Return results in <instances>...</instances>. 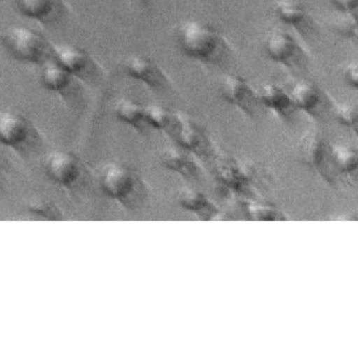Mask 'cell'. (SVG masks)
<instances>
[{
    "label": "cell",
    "mask_w": 358,
    "mask_h": 358,
    "mask_svg": "<svg viewBox=\"0 0 358 358\" xmlns=\"http://www.w3.org/2000/svg\"><path fill=\"white\" fill-rule=\"evenodd\" d=\"M294 106L307 114L315 116L324 105L322 94L313 83L300 81L294 84L289 92Z\"/></svg>",
    "instance_id": "cell-12"
},
{
    "label": "cell",
    "mask_w": 358,
    "mask_h": 358,
    "mask_svg": "<svg viewBox=\"0 0 358 358\" xmlns=\"http://www.w3.org/2000/svg\"><path fill=\"white\" fill-rule=\"evenodd\" d=\"M181 52L191 59L206 64H220L229 54L224 37L210 24L187 21L178 31Z\"/></svg>",
    "instance_id": "cell-1"
},
{
    "label": "cell",
    "mask_w": 358,
    "mask_h": 358,
    "mask_svg": "<svg viewBox=\"0 0 358 358\" xmlns=\"http://www.w3.org/2000/svg\"><path fill=\"white\" fill-rule=\"evenodd\" d=\"M331 28L347 38H357L358 24L357 13H341L331 22Z\"/></svg>",
    "instance_id": "cell-21"
},
{
    "label": "cell",
    "mask_w": 358,
    "mask_h": 358,
    "mask_svg": "<svg viewBox=\"0 0 358 358\" xmlns=\"http://www.w3.org/2000/svg\"><path fill=\"white\" fill-rule=\"evenodd\" d=\"M331 157L341 171L349 173L357 168V152L352 148L347 145H335L331 149Z\"/></svg>",
    "instance_id": "cell-20"
},
{
    "label": "cell",
    "mask_w": 358,
    "mask_h": 358,
    "mask_svg": "<svg viewBox=\"0 0 358 358\" xmlns=\"http://www.w3.org/2000/svg\"><path fill=\"white\" fill-rule=\"evenodd\" d=\"M220 94L229 105L234 106L249 116H253L259 103L258 94L246 79L238 75H225L220 83Z\"/></svg>",
    "instance_id": "cell-4"
},
{
    "label": "cell",
    "mask_w": 358,
    "mask_h": 358,
    "mask_svg": "<svg viewBox=\"0 0 358 358\" xmlns=\"http://www.w3.org/2000/svg\"><path fill=\"white\" fill-rule=\"evenodd\" d=\"M340 13H357L358 0H331Z\"/></svg>",
    "instance_id": "cell-25"
},
{
    "label": "cell",
    "mask_w": 358,
    "mask_h": 358,
    "mask_svg": "<svg viewBox=\"0 0 358 358\" xmlns=\"http://www.w3.org/2000/svg\"><path fill=\"white\" fill-rule=\"evenodd\" d=\"M46 170L50 178L63 185H70L78 178L79 167L76 159L67 152H57L46 160Z\"/></svg>",
    "instance_id": "cell-10"
},
{
    "label": "cell",
    "mask_w": 358,
    "mask_h": 358,
    "mask_svg": "<svg viewBox=\"0 0 358 358\" xmlns=\"http://www.w3.org/2000/svg\"><path fill=\"white\" fill-rule=\"evenodd\" d=\"M275 13L280 22L295 29L302 36L309 34L313 29L310 15L303 4L297 0H278L275 4Z\"/></svg>",
    "instance_id": "cell-7"
},
{
    "label": "cell",
    "mask_w": 358,
    "mask_h": 358,
    "mask_svg": "<svg viewBox=\"0 0 358 358\" xmlns=\"http://www.w3.org/2000/svg\"><path fill=\"white\" fill-rule=\"evenodd\" d=\"M124 70L128 76L145 84L155 92L165 90L168 85V78L162 70L151 59L143 55L128 57L124 63Z\"/></svg>",
    "instance_id": "cell-5"
},
{
    "label": "cell",
    "mask_w": 358,
    "mask_h": 358,
    "mask_svg": "<svg viewBox=\"0 0 358 358\" xmlns=\"http://www.w3.org/2000/svg\"><path fill=\"white\" fill-rule=\"evenodd\" d=\"M15 4L22 15L41 22L48 21L57 6L55 0H15Z\"/></svg>",
    "instance_id": "cell-16"
},
{
    "label": "cell",
    "mask_w": 358,
    "mask_h": 358,
    "mask_svg": "<svg viewBox=\"0 0 358 358\" xmlns=\"http://www.w3.org/2000/svg\"><path fill=\"white\" fill-rule=\"evenodd\" d=\"M101 185L106 194L112 198H125L134 189V176L122 166L110 165L101 176Z\"/></svg>",
    "instance_id": "cell-9"
},
{
    "label": "cell",
    "mask_w": 358,
    "mask_h": 358,
    "mask_svg": "<svg viewBox=\"0 0 358 358\" xmlns=\"http://www.w3.org/2000/svg\"><path fill=\"white\" fill-rule=\"evenodd\" d=\"M179 201L183 207L187 209L196 210L203 207L205 203V198L198 192L191 189H183L179 193Z\"/></svg>",
    "instance_id": "cell-23"
},
{
    "label": "cell",
    "mask_w": 358,
    "mask_h": 358,
    "mask_svg": "<svg viewBox=\"0 0 358 358\" xmlns=\"http://www.w3.org/2000/svg\"><path fill=\"white\" fill-rule=\"evenodd\" d=\"M257 94L262 105L282 118H288L295 109L289 92L278 84H264Z\"/></svg>",
    "instance_id": "cell-11"
},
{
    "label": "cell",
    "mask_w": 358,
    "mask_h": 358,
    "mask_svg": "<svg viewBox=\"0 0 358 358\" xmlns=\"http://www.w3.org/2000/svg\"><path fill=\"white\" fill-rule=\"evenodd\" d=\"M264 52L271 61L295 69L306 61V54L300 42L287 31L273 29L265 37Z\"/></svg>",
    "instance_id": "cell-3"
},
{
    "label": "cell",
    "mask_w": 358,
    "mask_h": 358,
    "mask_svg": "<svg viewBox=\"0 0 358 358\" xmlns=\"http://www.w3.org/2000/svg\"><path fill=\"white\" fill-rule=\"evenodd\" d=\"M115 115L121 122L139 128L145 122V107L130 99H121L115 106Z\"/></svg>",
    "instance_id": "cell-17"
},
{
    "label": "cell",
    "mask_w": 358,
    "mask_h": 358,
    "mask_svg": "<svg viewBox=\"0 0 358 358\" xmlns=\"http://www.w3.org/2000/svg\"><path fill=\"white\" fill-rule=\"evenodd\" d=\"M343 78L345 83L350 87L358 90V64L357 62H351L343 68Z\"/></svg>",
    "instance_id": "cell-24"
},
{
    "label": "cell",
    "mask_w": 358,
    "mask_h": 358,
    "mask_svg": "<svg viewBox=\"0 0 358 358\" xmlns=\"http://www.w3.org/2000/svg\"><path fill=\"white\" fill-rule=\"evenodd\" d=\"M161 160L166 168L173 170V171L189 173L194 169L193 161L187 155L178 151V150H165L161 155Z\"/></svg>",
    "instance_id": "cell-19"
},
{
    "label": "cell",
    "mask_w": 358,
    "mask_h": 358,
    "mask_svg": "<svg viewBox=\"0 0 358 358\" xmlns=\"http://www.w3.org/2000/svg\"><path fill=\"white\" fill-rule=\"evenodd\" d=\"M176 139L181 147L187 150H198L203 143V134L200 128L191 119L183 115H176Z\"/></svg>",
    "instance_id": "cell-15"
},
{
    "label": "cell",
    "mask_w": 358,
    "mask_h": 358,
    "mask_svg": "<svg viewBox=\"0 0 358 358\" xmlns=\"http://www.w3.org/2000/svg\"><path fill=\"white\" fill-rule=\"evenodd\" d=\"M30 123L19 113L0 112V143L13 148H20L27 141Z\"/></svg>",
    "instance_id": "cell-8"
},
{
    "label": "cell",
    "mask_w": 358,
    "mask_h": 358,
    "mask_svg": "<svg viewBox=\"0 0 358 358\" xmlns=\"http://www.w3.org/2000/svg\"><path fill=\"white\" fill-rule=\"evenodd\" d=\"M176 115L171 114L166 108L159 105L145 107V122L155 129L166 130L176 125Z\"/></svg>",
    "instance_id": "cell-18"
},
{
    "label": "cell",
    "mask_w": 358,
    "mask_h": 358,
    "mask_svg": "<svg viewBox=\"0 0 358 358\" xmlns=\"http://www.w3.org/2000/svg\"><path fill=\"white\" fill-rule=\"evenodd\" d=\"M52 61L73 77L85 79L92 74V62L90 55L77 46H52Z\"/></svg>",
    "instance_id": "cell-6"
},
{
    "label": "cell",
    "mask_w": 358,
    "mask_h": 358,
    "mask_svg": "<svg viewBox=\"0 0 358 358\" xmlns=\"http://www.w3.org/2000/svg\"><path fill=\"white\" fill-rule=\"evenodd\" d=\"M1 41L17 61L43 66L52 59V46L32 29L15 26L1 35Z\"/></svg>",
    "instance_id": "cell-2"
},
{
    "label": "cell",
    "mask_w": 358,
    "mask_h": 358,
    "mask_svg": "<svg viewBox=\"0 0 358 358\" xmlns=\"http://www.w3.org/2000/svg\"><path fill=\"white\" fill-rule=\"evenodd\" d=\"M72 75L50 59L42 67L41 80L44 88L50 92H64L72 83Z\"/></svg>",
    "instance_id": "cell-14"
},
{
    "label": "cell",
    "mask_w": 358,
    "mask_h": 358,
    "mask_svg": "<svg viewBox=\"0 0 358 358\" xmlns=\"http://www.w3.org/2000/svg\"><path fill=\"white\" fill-rule=\"evenodd\" d=\"M334 113H335L336 119L340 124L357 129L358 108L355 103H336Z\"/></svg>",
    "instance_id": "cell-22"
},
{
    "label": "cell",
    "mask_w": 358,
    "mask_h": 358,
    "mask_svg": "<svg viewBox=\"0 0 358 358\" xmlns=\"http://www.w3.org/2000/svg\"><path fill=\"white\" fill-rule=\"evenodd\" d=\"M299 157L302 162L309 167L320 168L324 166L327 156V147L324 138L317 130H309L299 143Z\"/></svg>",
    "instance_id": "cell-13"
}]
</instances>
